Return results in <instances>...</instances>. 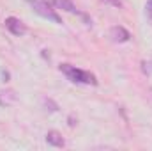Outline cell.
Returning <instances> with one entry per match:
<instances>
[{"mask_svg": "<svg viewBox=\"0 0 152 151\" xmlns=\"http://www.w3.org/2000/svg\"><path fill=\"white\" fill-rule=\"evenodd\" d=\"M60 71L75 84H87V85H96L97 84L96 75H92L90 71L78 70L76 66H71V64H60Z\"/></svg>", "mask_w": 152, "mask_h": 151, "instance_id": "obj_1", "label": "cell"}, {"mask_svg": "<svg viewBox=\"0 0 152 151\" xmlns=\"http://www.w3.org/2000/svg\"><path fill=\"white\" fill-rule=\"evenodd\" d=\"M143 66H145V68H143V71H145L147 75H151V73H152V59H151V62H145Z\"/></svg>", "mask_w": 152, "mask_h": 151, "instance_id": "obj_9", "label": "cell"}, {"mask_svg": "<svg viewBox=\"0 0 152 151\" xmlns=\"http://www.w3.org/2000/svg\"><path fill=\"white\" fill-rule=\"evenodd\" d=\"M42 2H46L48 5H51V7H57V9H62V11H66V13H73V14H78V9L75 7V4L71 2V0H42Z\"/></svg>", "mask_w": 152, "mask_h": 151, "instance_id": "obj_4", "label": "cell"}, {"mask_svg": "<svg viewBox=\"0 0 152 151\" xmlns=\"http://www.w3.org/2000/svg\"><path fill=\"white\" fill-rule=\"evenodd\" d=\"M16 101V94L14 91H0V105H12Z\"/></svg>", "mask_w": 152, "mask_h": 151, "instance_id": "obj_7", "label": "cell"}, {"mask_svg": "<svg viewBox=\"0 0 152 151\" xmlns=\"http://www.w3.org/2000/svg\"><path fill=\"white\" fill-rule=\"evenodd\" d=\"M5 27H7V30L11 32V34H14V36H25L27 34V27H25V23L21 21V20H18V18H14V16H9V18H5Z\"/></svg>", "mask_w": 152, "mask_h": 151, "instance_id": "obj_3", "label": "cell"}, {"mask_svg": "<svg viewBox=\"0 0 152 151\" xmlns=\"http://www.w3.org/2000/svg\"><path fill=\"white\" fill-rule=\"evenodd\" d=\"M145 16L152 25V0H147V4H145Z\"/></svg>", "mask_w": 152, "mask_h": 151, "instance_id": "obj_8", "label": "cell"}, {"mask_svg": "<svg viewBox=\"0 0 152 151\" xmlns=\"http://www.w3.org/2000/svg\"><path fill=\"white\" fill-rule=\"evenodd\" d=\"M0 76H2V82H7L9 80V73L7 71H0Z\"/></svg>", "mask_w": 152, "mask_h": 151, "instance_id": "obj_11", "label": "cell"}, {"mask_svg": "<svg viewBox=\"0 0 152 151\" xmlns=\"http://www.w3.org/2000/svg\"><path fill=\"white\" fill-rule=\"evenodd\" d=\"M106 2L115 5V7H122V0H106Z\"/></svg>", "mask_w": 152, "mask_h": 151, "instance_id": "obj_10", "label": "cell"}, {"mask_svg": "<svg viewBox=\"0 0 152 151\" xmlns=\"http://www.w3.org/2000/svg\"><path fill=\"white\" fill-rule=\"evenodd\" d=\"M46 142L50 146H55V148H64V144H66L64 139H62V135L58 132H55V130H51V132L46 133Z\"/></svg>", "mask_w": 152, "mask_h": 151, "instance_id": "obj_6", "label": "cell"}, {"mask_svg": "<svg viewBox=\"0 0 152 151\" xmlns=\"http://www.w3.org/2000/svg\"><path fill=\"white\" fill-rule=\"evenodd\" d=\"M110 38L113 39L115 43H126V41H129L131 34H129L124 27H112V30H110Z\"/></svg>", "mask_w": 152, "mask_h": 151, "instance_id": "obj_5", "label": "cell"}, {"mask_svg": "<svg viewBox=\"0 0 152 151\" xmlns=\"http://www.w3.org/2000/svg\"><path fill=\"white\" fill-rule=\"evenodd\" d=\"M28 2V5L37 13L41 14L42 18H46V20H51V21H55V23H62V20H60V16L51 9V5H48L46 2H39V0H27Z\"/></svg>", "mask_w": 152, "mask_h": 151, "instance_id": "obj_2", "label": "cell"}]
</instances>
